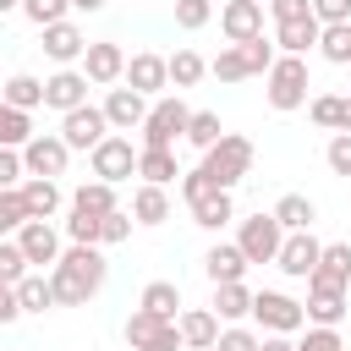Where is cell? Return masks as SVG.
Listing matches in <instances>:
<instances>
[{
  "instance_id": "1",
  "label": "cell",
  "mask_w": 351,
  "mask_h": 351,
  "mask_svg": "<svg viewBox=\"0 0 351 351\" xmlns=\"http://www.w3.org/2000/svg\"><path fill=\"white\" fill-rule=\"evenodd\" d=\"M104 280H110V263H104V252L93 241H71L60 252V263L49 269V285H55V302L60 307H88L104 291Z\"/></svg>"
},
{
  "instance_id": "21",
  "label": "cell",
  "mask_w": 351,
  "mask_h": 351,
  "mask_svg": "<svg viewBox=\"0 0 351 351\" xmlns=\"http://www.w3.org/2000/svg\"><path fill=\"white\" fill-rule=\"evenodd\" d=\"M247 252H241V241H214L208 252H203V274H208V285H230V280H247Z\"/></svg>"
},
{
  "instance_id": "53",
  "label": "cell",
  "mask_w": 351,
  "mask_h": 351,
  "mask_svg": "<svg viewBox=\"0 0 351 351\" xmlns=\"http://www.w3.org/2000/svg\"><path fill=\"white\" fill-rule=\"evenodd\" d=\"M258 351H296V340H291V335H263Z\"/></svg>"
},
{
  "instance_id": "44",
  "label": "cell",
  "mask_w": 351,
  "mask_h": 351,
  "mask_svg": "<svg viewBox=\"0 0 351 351\" xmlns=\"http://www.w3.org/2000/svg\"><path fill=\"white\" fill-rule=\"evenodd\" d=\"M66 11H77L71 0H22V16L33 27H49V22H66Z\"/></svg>"
},
{
  "instance_id": "38",
  "label": "cell",
  "mask_w": 351,
  "mask_h": 351,
  "mask_svg": "<svg viewBox=\"0 0 351 351\" xmlns=\"http://www.w3.org/2000/svg\"><path fill=\"white\" fill-rule=\"evenodd\" d=\"M27 269H33V263H27L22 241H16V236H5V241H0V285H22V280H27Z\"/></svg>"
},
{
  "instance_id": "54",
  "label": "cell",
  "mask_w": 351,
  "mask_h": 351,
  "mask_svg": "<svg viewBox=\"0 0 351 351\" xmlns=\"http://www.w3.org/2000/svg\"><path fill=\"white\" fill-rule=\"evenodd\" d=\"M71 5H77V11H104L110 0H71Z\"/></svg>"
},
{
  "instance_id": "37",
  "label": "cell",
  "mask_w": 351,
  "mask_h": 351,
  "mask_svg": "<svg viewBox=\"0 0 351 351\" xmlns=\"http://www.w3.org/2000/svg\"><path fill=\"white\" fill-rule=\"evenodd\" d=\"M5 104H16V110H38V104H44V82L27 77V71L5 77Z\"/></svg>"
},
{
  "instance_id": "26",
  "label": "cell",
  "mask_w": 351,
  "mask_h": 351,
  "mask_svg": "<svg viewBox=\"0 0 351 351\" xmlns=\"http://www.w3.org/2000/svg\"><path fill=\"white\" fill-rule=\"evenodd\" d=\"M252 296H258V291H247L241 280L214 285V313H219L225 324H241V318H252Z\"/></svg>"
},
{
  "instance_id": "18",
  "label": "cell",
  "mask_w": 351,
  "mask_h": 351,
  "mask_svg": "<svg viewBox=\"0 0 351 351\" xmlns=\"http://www.w3.org/2000/svg\"><path fill=\"white\" fill-rule=\"evenodd\" d=\"M16 241H22V252H27L33 269H55L60 252H66V247H60V230H55L49 219H27V225L16 230Z\"/></svg>"
},
{
  "instance_id": "24",
  "label": "cell",
  "mask_w": 351,
  "mask_h": 351,
  "mask_svg": "<svg viewBox=\"0 0 351 351\" xmlns=\"http://www.w3.org/2000/svg\"><path fill=\"white\" fill-rule=\"evenodd\" d=\"M132 214H137V225H165V219H170V192L154 186V181H137V192H132Z\"/></svg>"
},
{
  "instance_id": "50",
  "label": "cell",
  "mask_w": 351,
  "mask_h": 351,
  "mask_svg": "<svg viewBox=\"0 0 351 351\" xmlns=\"http://www.w3.org/2000/svg\"><path fill=\"white\" fill-rule=\"evenodd\" d=\"M269 16L274 22H302V16H313V0H269Z\"/></svg>"
},
{
  "instance_id": "55",
  "label": "cell",
  "mask_w": 351,
  "mask_h": 351,
  "mask_svg": "<svg viewBox=\"0 0 351 351\" xmlns=\"http://www.w3.org/2000/svg\"><path fill=\"white\" fill-rule=\"evenodd\" d=\"M0 11H22V0H0Z\"/></svg>"
},
{
  "instance_id": "31",
  "label": "cell",
  "mask_w": 351,
  "mask_h": 351,
  "mask_svg": "<svg viewBox=\"0 0 351 351\" xmlns=\"http://www.w3.org/2000/svg\"><path fill=\"white\" fill-rule=\"evenodd\" d=\"M313 280H329V285L351 291V241H329L324 258H318V269H313Z\"/></svg>"
},
{
  "instance_id": "33",
  "label": "cell",
  "mask_w": 351,
  "mask_h": 351,
  "mask_svg": "<svg viewBox=\"0 0 351 351\" xmlns=\"http://www.w3.org/2000/svg\"><path fill=\"white\" fill-rule=\"evenodd\" d=\"M203 77H208V60H203L197 49H176V55H170V88H176V93H181V88H197Z\"/></svg>"
},
{
  "instance_id": "42",
  "label": "cell",
  "mask_w": 351,
  "mask_h": 351,
  "mask_svg": "<svg viewBox=\"0 0 351 351\" xmlns=\"http://www.w3.org/2000/svg\"><path fill=\"white\" fill-rule=\"evenodd\" d=\"M16 291H22V307H27V313H49V307H60V302H55V285H49V274H27Z\"/></svg>"
},
{
  "instance_id": "23",
  "label": "cell",
  "mask_w": 351,
  "mask_h": 351,
  "mask_svg": "<svg viewBox=\"0 0 351 351\" xmlns=\"http://www.w3.org/2000/svg\"><path fill=\"white\" fill-rule=\"evenodd\" d=\"M318 38H324V22H318V16L274 22V44H280V55H307V49H318Z\"/></svg>"
},
{
  "instance_id": "13",
  "label": "cell",
  "mask_w": 351,
  "mask_h": 351,
  "mask_svg": "<svg viewBox=\"0 0 351 351\" xmlns=\"http://www.w3.org/2000/svg\"><path fill=\"white\" fill-rule=\"evenodd\" d=\"M82 71L93 77V88H115V82H126V49L115 38H93L82 55Z\"/></svg>"
},
{
  "instance_id": "16",
  "label": "cell",
  "mask_w": 351,
  "mask_h": 351,
  "mask_svg": "<svg viewBox=\"0 0 351 351\" xmlns=\"http://www.w3.org/2000/svg\"><path fill=\"white\" fill-rule=\"evenodd\" d=\"M126 88H137V93H148V99H159V93L170 88V55H154V49H137V55L126 60Z\"/></svg>"
},
{
  "instance_id": "12",
  "label": "cell",
  "mask_w": 351,
  "mask_h": 351,
  "mask_svg": "<svg viewBox=\"0 0 351 351\" xmlns=\"http://www.w3.org/2000/svg\"><path fill=\"white\" fill-rule=\"evenodd\" d=\"M88 88H93V77L88 71H77V66H60V71H49L44 77V110H77V104H88Z\"/></svg>"
},
{
  "instance_id": "36",
  "label": "cell",
  "mask_w": 351,
  "mask_h": 351,
  "mask_svg": "<svg viewBox=\"0 0 351 351\" xmlns=\"http://www.w3.org/2000/svg\"><path fill=\"white\" fill-rule=\"evenodd\" d=\"M208 71H214L219 82H241V77H252V66H247V49H241V44H225V49L208 60Z\"/></svg>"
},
{
  "instance_id": "25",
  "label": "cell",
  "mask_w": 351,
  "mask_h": 351,
  "mask_svg": "<svg viewBox=\"0 0 351 351\" xmlns=\"http://www.w3.org/2000/svg\"><path fill=\"white\" fill-rule=\"evenodd\" d=\"M176 176H181V165H176V148H143V154H137V181L170 186Z\"/></svg>"
},
{
  "instance_id": "34",
  "label": "cell",
  "mask_w": 351,
  "mask_h": 351,
  "mask_svg": "<svg viewBox=\"0 0 351 351\" xmlns=\"http://www.w3.org/2000/svg\"><path fill=\"white\" fill-rule=\"evenodd\" d=\"M307 115H313V126H324V132H346V93H313Z\"/></svg>"
},
{
  "instance_id": "7",
  "label": "cell",
  "mask_w": 351,
  "mask_h": 351,
  "mask_svg": "<svg viewBox=\"0 0 351 351\" xmlns=\"http://www.w3.org/2000/svg\"><path fill=\"white\" fill-rule=\"evenodd\" d=\"M285 225L274 219V208L269 214H252V219H241L236 225V241H241V252H247V263H274L280 258V247H285Z\"/></svg>"
},
{
  "instance_id": "47",
  "label": "cell",
  "mask_w": 351,
  "mask_h": 351,
  "mask_svg": "<svg viewBox=\"0 0 351 351\" xmlns=\"http://www.w3.org/2000/svg\"><path fill=\"white\" fill-rule=\"evenodd\" d=\"M263 340L247 329V324H230V329H219V340H214V351H258Z\"/></svg>"
},
{
  "instance_id": "15",
  "label": "cell",
  "mask_w": 351,
  "mask_h": 351,
  "mask_svg": "<svg viewBox=\"0 0 351 351\" xmlns=\"http://www.w3.org/2000/svg\"><path fill=\"white\" fill-rule=\"evenodd\" d=\"M263 5H269V0H225V5H219V33H225V44L258 38V33H263Z\"/></svg>"
},
{
  "instance_id": "41",
  "label": "cell",
  "mask_w": 351,
  "mask_h": 351,
  "mask_svg": "<svg viewBox=\"0 0 351 351\" xmlns=\"http://www.w3.org/2000/svg\"><path fill=\"white\" fill-rule=\"evenodd\" d=\"M66 241H104V214H88V208H71L66 214Z\"/></svg>"
},
{
  "instance_id": "49",
  "label": "cell",
  "mask_w": 351,
  "mask_h": 351,
  "mask_svg": "<svg viewBox=\"0 0 351 351\" xmlns=\"http://www.w3.org/2000/svg\"><path fill=\"white\" fill-rule=\"evenodd\" d=\"M132 225H137V214H132V208H115V214H104V241H99V247H115V241H126V236H132Z\"/></svg>"
},
{
  "instance_id": "14",
  "label": "cell",
  "mask_w": 351,
  "mask_h": 351,
  "mask_svg": "<svg viewBox=\"0 0 351 351\" xmlns=\"http://www.w3.org/2000/svg\"><path fill=\"white\" fill-rule=\"evenodd\" d=\"M77 148L60 137V132H38L27 148H22V159H27V176H66V159H71Z\"/></svg>"
},
{
  "instance_id": "35",
  "label": "cell",
  "mask_w": 351,
  "mask_h": 351,
  "mask_svg": "<svg viewBox=\"0 0 351 351\" xmlns=\"http://www.w3.org/2000/svg\"><path fill=\"white\" fill-rule=\"evenodd\" d=\"M27 219H33V208H27L22 186H0V230H5V236H16Z\"/></svg>"
},
{
  "instance_id": "39",
  "label": "cell",
  "mask_w": 351,
  "mask_h": 351,
  "mask_svg": "<svg viewBox=\"0 0 351 351\" xmlns=\"http://www.w3.org/2000/svg\"><path fill=\"white\" fill-rule=\"evenodd\" d=\"M318 55H324L329 66H351V22H335V27H324V38H318Z\"/></svg>"
},
{
  "instance_id": "22",
  "label": "cell",
  "mask_w": 351,
  "mask_h": 351,
  "mask_svg": "<svg viewBox=\"0 0 351 351\" xmlns=\"http://www.w3.org/2000/svg\"><path fill=\"white\" fill-rule=\"evenodd\" d=\"M181 340L192 346V351H214V340H219V313L214 307H181Z\"/></svg>"
},
{
  "instance_id": "17",
  "label": "cell",
  "mask_w": 351,
  "mask_h": 351,
  "mask_svg": "<svg viewBox=\"0 0 351 351\" xmlns=\"http://www.w3.org/2000/svg\"><path fill=\"white\" fill-rule=\"evenodd\" d=\"M148 110H154V99H148V93H137V88H126V82L104 93V115H110V126H115V132H132V126L143 132Z\"/></svg>"
},
{
  "instance_id": "30",
  "label": "cell",
  "mask_w": 351,
  "mask_h": 351,
  "mask_svg": "<svg viewBox=\"0 0 351 351\" xmlns=\"http://www.w3.org/2000/svg\"><path fill=\"white\" fill-rule=\"evenodd\" d=\"M137 307H148L159 318H181V285L176 280H148L143 296H137Z\"/></svg>"
},
{
  "instance_id": "29",
  "label": "cell",
  "mask_w": 351,
  "mask_h": 351,
  "mask_svg": "<svg viewBox=\"0 0 351 351\" xmlns=\"http://www.w3.org/2000/svg\"><path fill=\"white\" fill-rule=\"evenodd\" d=\"M274 219H280L285 230H313V219H318V203H313L307 192H285V197L274 203Z\"/></svg>"
},
{
  "instance_id": "20",
  "label": "cell",
  "mask_w": 351,
  "mask_h": 351,
  "mask_svg": "<svg viewBox=\"0 0 351 351\" xmlns=\"http://www.w3.org/2000/svg\"><path fill=\"white\" fill-rule=\"evenodd\" d=\"M44 33V55L55 60V66H77L82 55H88V33L66 16V22H49V27H38Z\"/></svg>"
},
{
  "instance_id": "45",
  "label": "cell",
  "mask_w": 351,
  "mask_h": 351,
  "mask_svg": "<svg viewBox=\"0 0 351 351\" xmlns=\"http://www.w3.org/2000/svg\"><path fill=\"white\" fill-rule=\"evenodd\" d=\"M296 351H346V340H340V329H329V324H307L302 340H296Z\"/></svg>"
},
{
  "instance_id": "28",
  "label": "cell",
  "mask_w": 351,
  "mask_h": 351,
  "mask_svg": "<svg viewBox=\"0 0 351 351\" xmlns=\"http://www.w3.org/2000/svg\"><path fill=\"white\" fill-rule=\"evenodd\" d=\"M22 197H27L33 219H55V208H60V186H55V176H27V181H22Z\"/></svg>"
},
{
  "instance_id": "8",
  "label": "cell",
  "mask_w": 351,
  "mask_h": 351,
  "mask_svg": "<svg viewBox=\"0 0 351 351\" xmlns=\"http://www.w3.org/2000/svg\"><path fill=\"white\" fill-rule=\"evenodd\" d=\"M126 346H132V351H181L186 340H181V324H176V318H159V313L137 307V313L126 318Z\"/></svg>"
},
{
  "instance_id": "6",
  "label": "cell",
  "mask_w": 351,
  "mask_h": 351,
  "mask_svg": "<svg viewBox=\"0 0 351 351\" xmlns=\"http://www.w3.org/2000/svg\"><path fill=\"white\" fill-rule=\"evenodd\" d=\"M252 318L263 335H302L307 329V302L285 296V291H258L252 296Z\"/></svg>"
},
{
  "instance_id": "2",
  "label": "cell",
  "mask_w": 351,
  "mask_h": 351,
  "mask_svg": "<svg viewBox=\"0 0 351 351\" xmlns=\"http://www.w3.org/2000/svg\"><path fill=\"white\" fill-rule=\"evenodd\" d=\"M181 203L192 208V225H203V230H225V225L236 219L230 192L214 186V176H208L203 165H197V170H181Z\"/></svg>"
},
{
  "instance_id": "32",
  "label": "cell",
  "mask_w": 351,
  "mask_h": 351,
  "mask_svg": "<svg viewBox=\"0 0 351 351\" xmlns=\"http://www.w3.org/2000/svg\"><path fill=\"white\" fill-rule=\"evenodd\" d=\"M71 208H88V214H115L121 203H115V181H82L77 192H71Z\"/></svg>"
},
{
  "instance_id": "48",
  "label": "cell",
  "mask_w": 351,
  "mask_h": 351,
  "mask_svg": "<svg viewBox=\"0 0 351 351\" xmlns=\"http://www.w3.org/2000/svg\"><path fill=\"white\" fill-rule=\"evenodd\" d=\"M27 181V159L22 148H0V186H22Z\"/></svg>"
},
{
  "instance_id": "52",
  "label": "cell",
  "mask_w": 351,
  "mask_h": 351,
  "mask_svg": "<svg viewBox=\"0 0 351 351\" xmlns=\"http://www.w3.org/2000/svg\"><path fill=\"white\" fill-rule=\"evenodd\" d=\"M27 307H22V291L16 285H0V324H16Z\"/></svg>"
},
{
  "instance_id": "43",
  "label": "cell",
  "mask_w": 351,
  "mask_h": 351,
  "mask_svg": "<svg viewBox=\"0 0 351 351\" xmlns=\"http://www.w3.org/2000/svg\"><path fill=\"white\" fill-rule=\"evenodd\" d=\"M214 22V0H176V27L181 33H197Z\"/></svg>"
},
{
  "instance_id": "9",
  "label": "cell",
  "mask_w": 351,
  "mask_h": 351,
  "mask_svg": "<svg viewBox=\"0 0 351 351\" xmlns=\"http://www.w3.org/2000/svg\"><path fill=\"white\" fill-rule=\"evenodd\" d=\"M137 154H143V148H132V137H126V132H110V137L88 154V170H93L99 181H115V186H121V181H132V176H137Z\"/></svg>"
},
{
  "instance_id": "5",
  "label": "cell",
  "mask_w": 351,
  "mask_h": 351,
  "mask_svg": "<svg viewBox=\"0 0 351 351\" xmlns=\"http://www.w3.org/2000/svg\"><path fill=\"white\" fill-rule=\"evenodd\" d=\"M186 121H192L186 99L181 93H159L148 121H143V148H176V137H186Z\"/></svg>"
},
{
  "instance_id": "4",
  "label": "cell",
  "mask_w": 351,
  "mask_h": 351,
  "mask_svg": "<svg viewBox=\"0 0 351 351\" xmlns=\"http://www.w3.org/2000/svg\"><path fill=\"white\" fill-rule=\"evenodd\" d=\"M252 159H258V148H252V137H241V132H225L214 148H203V170H208L214 186H225V192L252 170Z\"/></svg>"
},
{
  "instance_id": "19",
  "label": "cell",
  "mask_w": 351,
  "mask_h": 351,
  "mask_svg": "<svg viewBox=\"0 0 351 351\" xmlns=\"http://www.w3.org/2000/svg\"><path fill=\"white\" fill-rule=\"evenodd\" d=\"M346 313H351V302H346V285L307 280V324H329V329H340V324H346Z\"/></svg>"
},
{
  "instance_id": "56",
  "label": "cell",
  "mask_w": 351,
  "mask_h": 351,
  "mask_svg": "<svg viewBox=\"0 0 351 351\" xmlns=\"http://www.w3.org/2000/svg\"><path fill=\"white\" fill-rule=\"evenodd\" d=\"M346 132H351V93H346Z\"/></svg>"
},
{
  "instance_id": "10",
  "label": "cell",
  "mask_w": 351,
  "mask_h": 351,
  "mask_svg": "<svg viewBox=\"0 0 351 351\" xmlns=\"http://www.w3.org/2000/svg\"><path fill=\"white\" fill-rule=\"evenodd\" d=\"M110 132H115V126H110L104 104H77V110H66V115H60V137H66L71 148H82V154H93Z\"/></svg>"
},
{
  "instance_id": "11",
  "label": "cell",
  "mask_w": 351,
  "mask_h": 351,
  "mask_svg": "<svg viewBox=\"0 0 351 351\" xmlns=\"http://www.w3.org/2000/svg\"><path fill=\"white\" fill-rule=\"evenodd\" d=\"M318 258H324V241H318L313 230H291L285 247H280V258H274V269H280L285 280H313Z\"/></svg>"
},
{
  "instance_id": "51",
  "label": "cell",
  "mask_w": 351,
  "mask_h": 351,
  "mask_svg": "<svg viewBox=\"0 0 351 351\" xmlns=\"http://www.w3.org/2000/svg\"><path fill=\"white\" fill-rule=\"evenodd\" d=\"M313 16H318L324 27H335V22H351V0H313Z\"/></svg>"
},
{
  "instance_id": "46",
  "label": "cell",
  "mask_w": 351,
  "mask_h": 351,
  "mask_svg": "<svg viewBox=\"0 0 351 351\" xmlns=\"http://www.w3.org/2000/svg\"><path fill=\"white\" fill-rule=\"evenodd\" d=\"M324 165H329L335 176H346V181H351V132H335V137H329V148H324Z\"/></svg>"
},
{
  "instance_id": "3",
  "label": "cell",
  "mask_w": 351,
  "mask_h": 351,
  "mask_svg": "<svg viewBox=\"0 0 351 351\" xmlns=\"http://www.w3.org/2000/svg\"><path fill=\"white\" fill-rule=\"evenodd\" d=\"M307 88H313V82H307V55H280V60L269 66V77H263V99H269V110H280V115L313 104Z\"/></svg>"
},
{
  "instance_id": "27",
  "label": "cell",
  "mask_w": 351,
  "mask_h": 351,
  "mask_svg": "<svg viewBox=\"0 0 351 351\" xmlns=\"http://www.w3.org/2000/svg\"><path fill=\"white\" fill-rule=\"evenodd\" d=\"M38 132H33V110H16V104H0V148H27Z\"/></svg>"
},
{
  "instance_id": "57",
  "label": "cell",
  "mask_w": 351,
  "mask_h": 351,
  "mask_svg": "<svg viewBox=\"0 0 351 351\" xmlns=\"http://www.w3.org/2000/svg\"><path fill=\"white\" fill-rule=\"evenodd\" d=\"M126 351H132V346H126Z\"/></svg>"
},
{
  "instance_id": "40",
  "label": "cell",
  "mask_w": 351,
  "mask_h": 351,
  "mask_svg": "<svg viewBox=\"0 0 351 351\" xmlns=\"http://www.w3.org/2000/svg\"><path fill=\"white\" fill-rule=\"evenodd\" d=\"M219 137H225L219 115H214V110H192V121H186V143H192V148H214Z\"/></svg>"
}]
</instances>
